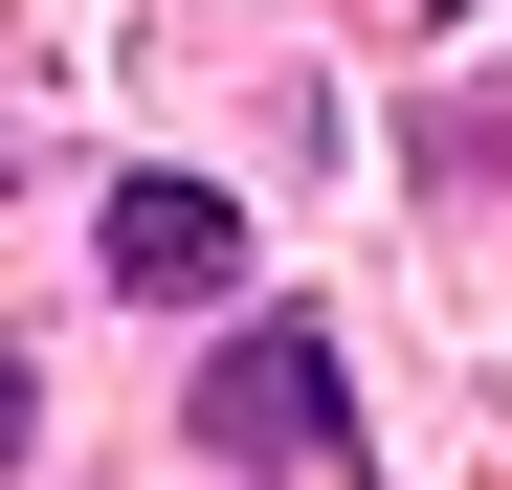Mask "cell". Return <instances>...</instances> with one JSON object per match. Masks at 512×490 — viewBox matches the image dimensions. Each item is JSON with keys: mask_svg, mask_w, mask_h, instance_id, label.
I'll return each instance as SVG.
<instances>
[{"mask_svg": "<svg viewBox=\"0 0 512 490\" xmlns=\"http://www.w3.org/2000/svg\"><path fill=\"white\" fill-rule=\"evenodd\" d=\"M334 424H357V401H334V335H312V312H245V335L201 357V446L223 468H334Z\"/></svg>", "mask_w": 512, "mask_h": 490, "instance_id": "1", "label": "cell"}, {"mask_svg": "<svg viewBox=\"0 0 512 490\" xmlns=\"http://www.w3.org/2000/svg\"><path fill=\"white\" fill-rule=\"evenodd\" d=\"M90 268H112V290H156V312H223V290H245V201H223V179H112Z\"/></svg>", "mask_w": 512, "mask_h": 490, "instance_id": "2", "label": "cell"}]
</instances>
